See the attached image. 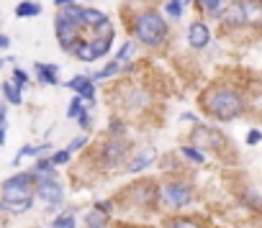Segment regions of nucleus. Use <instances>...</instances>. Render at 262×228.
<instances>
[{
  "label": "nucleus",
  "instance_id": "19",
  "mask_svg": "<svg viewBox=\"0 0 262 228\" xmlns=\"http://www.w3.org/2000/svg\"><path fill=\"white\" fill-rule=\"evenodd\" d=\"M52 228H75V215L72 213H64L59 218L52 220Z\"/></svg>",
  "mask_w": 262,
  "mask_h": 228
},
{
  "label": "nucleus",
  "instance_id": "6",
  "mask_svg": "<svg viewBox=\"0 0 262 228\" xmlns=\"http://www.w3.org/2000/svg\"><path fill=\"white\" fill-rule=\"evenodd\" d=\"M111 39H113V34H111V31H105V36H100V39H95V41L77 44V49H75L77 59H82V62H95L98 57H103V54L108 52Z\"/></svg>",
  "mask_w": 262,
  "mask_h": 228
},
{
  "label": "nucleus",
  "instance_id": "25",
  "mask_svg": "<svg viewBox=\"0 0 262 228\" xmlns=\"http://www.w3.org/2000/svg\"><path fill=\"white\" fill-rule=\"evenodd\" d=\"M180 11H183V3H180V0H170V3H167V13H170L172 18H178Z\"/></svg>",
  "mask_w": 262,
  "mask_h": 228
},
{
  "label": "nucleus",
  "instance_id": "1",
  "mask_svg": "<svg viewBox=\"0 0 262 228\" xmlns=\"http://www.w3.org/2000/svg\"><path fill=\"white\" fill-rule=\"evenodd\" d=\"M203 105H206V110L211 113V116L219 118V121H234V118H239L244 113L242 95L229 90V87H216V90L206 92Z\"/></svg>",
  "mask_w": 262,
  "mask_h": 228
},
{
  "label": "nucleus",
  "instance_id": "16",
  "mask_svg": "<svg viewBox=\"0 0 262 228\" xmlns=\"http://www.w3.org/2000/svg\"><path fill=\"white\" fill-rule=\"evenodd\" d=\"M195 139H198V141H201L203 146H208V149H211V146H219V144H221L219 134H216V131H211V129H198V131H195Z\"/></svg>",
  "mask_w": 262,
  "mask_h": 228
},
{
  "label": "nucleus",
  "instance_id": "26",
  "mask_svg": "<svg viewBox=\"0 0 262 228\" xmlns=\"http://www.w3.org/2000/svg\"><path fill=\"white\" fill-rule=\"evenodd\" d=\"M64 162H70V151L67 149H62V151H57L52 157V164H64Z\"/></svg>",
  "mask_w": 262,
  "mask_h": 228
},
{
  "label": "nucleus",
  "instance_id": "36",
  "mask_svg": "<svg viewBox=\"0 0 262 228\" xmlns=\"http://www.w3.org/2000/svg\"><path fill=\"white\" fill-rule=\"evenodd\" d=\"M0 144H6V126H0Z\"/></svg>",
  "mask_w": 262,
  "mask_h": 228
},
{
  "label": "nucleus",
  "instance_id": "21",
  "mask_svg": "<svg viewBox=\"0 0 262 228\" xmlns=\"http://www.w3.org/2000/svg\"><path fill=\"white\" fill-rule=\"evenodd\" d=\"M3 92H6V97H8L13 105H21V92H18V87H16V85L6 82V85H3Z\"/></svg>",
  "mask_w": 262,
  "mask_h": 228
},
{
  "label": "nucleus",
  "instance_id": "28",
  "mask_svg": "<svg viewBox=\"0 0 262 228\" xmlns=\"http://www.w3.org/2000/svg\"><path fill=\"white\" fill-rule=\"evenodd\" d=\"M3 208H8V210H13V213H26V210L31 208V200H26V202H18V205H3Z\"/></svg>",
  "mask_w": 262,
  "mask_h": 228
},
{
  "label": "nucleus",
  "instance_id": "37",
  "mask_svg": "<svg viewBox=\"0 0 262 228\" xmlns=\"http://www.w3.org/2000/svg\"><path fill=\"white\" fill-rule=\"evenodd\" d=\"M70 3H75V0H57V6H70Z\"/></svg>",
  "mask_w": 262,
  "mask_h": 228
},
{
  "label": "nucleus",
  "instance_id": "31",
  "mask_svg": "<svg viewBox=\"0 0 262 228\" xmlns=\"http://www.w3.org/2000/svg\"><path fill=\"white\" fill-rule=\"evenodd\" d=\"M85 141H88L85 136H80V139H75V141L70 144V149H67V151H75V149H80V146H85Z\"/></svg>",
  "mask_w": 262,
  "mask_h": 228
},
{
  "label": "nucleus",
  "instance_id": "29",
  "mask_svg": "<svg viewBox=\"0 0 262 228\" xmlns=\"http://www.w3.org/2000/svg\"><path fill=\"white\" fill-rule=\"evenodd\" d=\"M131 49H134V46H131V44H123V49L118 52V62H123V59H128V57H131Z\"/></svg>",
  "mask_w": 262,
  "mask_h": 228
},
{
  "label": "nucleus",
  "instance_id": "34",
  "mask_svg": "<svg viewBox=\"0 0 262 228\" xmlns=\"http://www.w3.org/2000/svg\"><path fill=\"white\" fill-rule=\"evenodd\" d=\"M3 123H6V105L0 103V126H3Z\"/></svg>",
  "mask_w": 262,
  "mask_h": 228
},
{
  "label": "nucleus",
  "instance_id": "32",
  "mask_svg": "<svg viewBox=\"0 0 262 228\" xmlns=\"http://www.w3.org/2000/svg\"><path fill=\"white\" fill-rule=\"evenodd\" d=\"M257 141H262V134H259V131H252V134L247 136V144H257Z\"/></svg>",
  "mask_w": 262,
  "mask_h": 228
},
{
  "label": "nucleus",
  "instance_id": "8",
  "mask_svg": "<svg viewBox=\"0 0 262 228\" xmlns=\"http://www.w3.org/2000/svg\"><path fill=\"white\" fill-rule=\"evenodd\" d=\"M36 192H39V197H41L47 205H57V202H62V197H64L62 185L54 182V180H41L39 187H36Z\"/></svg>",
  "mask_w": 262,
  "mask_h": 228
},
{
  "label": "nucleus",
  "instance_id": "13",
  "mask_svg": "<svg viewBox=\"0 0 262 228\" xmlns=\"http://www.w3.org/2000/svg\"><path fill=\"white\" fill-rule=\"evenodd\" d=\"M82 23H85V26H93V29H103V26L108 23V16L100 13V11L88 8V11H82Z\"/></svg>",
  "mask_w": 262,
  "mask_h": 228
},
{
  "label": "nucleus",
  "instance_id": "9",
  "mask_svg": "<svg viewBox=\"0 0 262 228\" xmlns=\"http://www.w3.org/2000/svg\"><path fill=\"white\" fill-rule=\"evenodd\" d=\"M188 41H190L193 49H206L208 41H211V31H208V26H206V23H193L190 31H188Z\"/></svg>",
  "mask_w": 262,
  "mask_h": 228
},
{
  "label": "nucleus",
  "instance_id": "35",
  "mask_svg": "<svg viewBox=\"0 0 262 228\" xmlns=\"http://www.w3.org/2000/svg\"><path fill=\"white\" fill-rule=\"evenodd\" d=\"M11 41H8V36H0V49H6Z\"/></svg>",
  "mask_w": 262,
  "mask_h": 228
},
{
  "label": "nucleus",
  "instance_id": "7",
  "mask_svg": "<svg viewBox=\"0 0 262 228\" xmlns=\"http://www.w3.org/2000/svg\"><path fill=\"white\" fill-rule=\"evenodd\" d=\"M57 39L62 44V49H77L80 44V23L64 18V16H57Z\"/></svg>",
  "mask_w": 262,
  "mask_h": 228
},
{
  "label": "nucleus",
  "instance_id": "24",
  "mask_svg": "<svg viewBox=\"0 0 262 228\" xmlns=\"http://www.w3.org/2000/svg\"><path fill=\"white\" fill-rule=\"evenodd\" d=\"M118 72V62H111L105 69H100L98 74H95V80H105V77H111V74H116Z\"/></svg>",
  "mask_w": 262,
  "mask_h": 228
},
{
  "label": "nucleus",
  "instance_id": "3",
  "mask_svg": "<svg viewBox=\"0 0 262 228\" xmlns=\"http://www.w3.org/2000/svg\"><path fill=\"white\" fill-rule=\"evenodd\" d=\"M134 34H137V39H139L142 44L157 46V44H162V39H165V34H167V26H165V21H162L160 13H144V16L137 18Z\"/></svg>",
  "mask_w": 262,
  "mask_h": 228
},
{
  "label": "nucleus",
  "instance_id": "38",
  "mask_svg": "<svg viewBox=\"0 0 262 228\" xmlns=\"http://www.w3.org/2000/svg\"><path fill=\"white\" fill-rule=\"evenodd\" d=\"M0 69H3V59H0Z\"/></svg>",
  "mask_w": 262,
  "mask_h": 228
},
{
  "label": "nucleus",
  "instance_id": "20",
  "mask_svg": "<svg viewBox=\"0 0 262 228\" xmlns=\"http://www.w3.org/2000/svg\"><path fill=\"white\" fill-rule=\"evenodd\" d=\"M165 228H201V225L190 218H175V220H167Z\"/></svg>",
  "mask_w": 262,
  "mask_h": 228
},
{
  "label": "nucleus",
  "instance_id": "30",
  "mask_svg": "<svg viewBox=\"0 0 262 228\" xmlns=\"http://www.w3.org/2000/svg\"><path fill=\"white\" fill-rule=\"evenodd\" d=\"M13 80H16L18 85H26V82H29V74H26V72H21V69H16V74H13Z\"/></svg>",
  "mask_w": 262,
  "mask_h": 228
},
{
  "label": "nucleus",
  "instance_id": "11",
  "mask_svg": "<svg viewBox=\"0 0 262 228\" xmlns=\"http://www.w3.org/2000/svg\"><path fill=\"white\" fill-rule=\"evenodd\" d=\"M155 187L147 182V185H137L134 190H131V200H134L137 205H152V200H155V192H152Z\"/></svg>",
  "mask_w": 262,
  "mask_h": 228
},
{
  "label": "nucleus",
  "instance_id": "14",
  "mask_svg": "<svg viewBox=\"0 0 262 228\" xmlns=\"http://www.w3.org/2000/svg\"><path fill=\"white\" fill-rule=\"evenodd\" d=\"M36 74H39V82L57 85V67L54 64H36Z\"/></svg>",
  "mask_w": 262,
  "mask_h": 228
},
{
  "label": "nucleus",
  "instance_id": "2",
  "mask_svg": "<svg viewBox=\"0 0 262 228\" xmlns=\"http://www.w3.org/2000/svg\"><path fill=\"white\" fill-rule=\"evenodd\" d=\"M229 26H262V0H234L226 11Z\"/></svg>",
  "mask_w": 262,
  "mask_h": 228
},
{
  "label": "nucleus",
  "instance_id": "33",
  "mask_svg": "<svg viewBox=\"0 0 262 228\" xmlns=\"http://www.w3.org/2000/svg\"><path fill=\"white\" fill-rule=\"evenodd\" d=\"M95 210H100V213H111V202H108V200H105V202H98Z\"/></svg>",
  "mask_w": 262,
  "mask_h": 228
},
{
  "label": "nucleus",
  "instance_id": "22",
  "mask_svg": "<svg viewBox=\"0 0 262 228\" xmlns=\"http://www.w3.org/2000/svg\"><path fill=\"white\" fill-rule=\"evenodd\" d=\"M183 154H185V157H188L190 162H195V164H201V162L206 159V157H203V154H201V151H198L195 146H185V149H183Z\"/></svg>",
  "mask_w": 262,
  "mask_h": 228
},
{
  "label": "nucleus",
  "instance_id": "17",
  "mask_svg": "<svg viewBox=\"0 0 262 228\" xmlns=\"http://www.w3.org/2000/svg\"><path fill=\"white\" fill-rule=\"evenodd\" d=\"M85 223H88V228H105V225H108V213L93 210V213H88Z\"/></svg>",
  "mask_w": 262,
  "mask_h": 228
},
{
  "label": "nucleus",
  "instance_id": "12",
  "mask_svg": "<svg viewBox=\"0 0 262 228\" xmlns=\"http://www.w3.org/2000/svg\"><path fill=\"white\" fill-rule=\"evenodd\" d=\"M155 162V149H144V151H139L137 154V159L134 162H131L126 169L131 172V174H137V172H142V169H147L149 164Z\"/></svg>",
  "mask_w": 262,
  "mask_h": 228
},
{
  "label": "nucleus",
  "instance_id": "23",
  "mask_svg": "<svg viewBox=\"0 0 262 228\" xmlns=\"http://www.w3.org/2000/svg\"><path fill=\"white\" fill-rule=\"evenodd\" d=\"M201 6H203L211 16H221V11H219V8H221V6H219V0H201Z\"/></svg>",
  "mask_w": 262,
  "mask_h": 228
},
{
  "label": "nucleus",
  "instance_id": "4",
  "mask_svg": "<svg viewBox=\"0 0 262 228\" xmlns=\"http://www.w3.org/2000/svg\"><path fill=\"white\" fill-rule=\"evenodd\" d=\"M34 197V174H16L3 182V205H18Z\"/></svg>",
  "mask_w": 262,
  "mask_h": 228
},
{
  "label": "nucleus",
  "instance_id": "5",
  "mask_svg": "<svg viewBox=\"0 0 262 228\" xmlns=\"http://www.w3.org/2000/svg\"><path fill=\"white\" fill-rule=\"evenodd\" d=\"M160 195H162V200H165L170 208H185V205H190V200H193V190H190V185H185V182H167V185L160 190Z\"/></svg>",
  "mask_w": 262,
  "mask_h": 228
},
{
  "label": "nucleus",
  "instance_id": "39",
  "mask_svg": "<svg viewBox=\"0 0 262 228\" xmlns=\"http://www.w3.org/2000/svg\"><path fill=\"white\" fill-rule=\"evenodd\" d=\"M0 208H3V202H0Z\"/></svg>",
  "mask_w": 262,
  "mask_h": 228
},
{
  "label": "nucleus",
  "instance_id": "10",
  "mask_svg": "<svg viewBox=\"0 0 262 228\" xmlns=\"http://www.w3.org/2000/svg\"><path fill=\"white\" fill-rule=\"evenodd\" d=\"M123 154H126V144L121 141V139H111L105 146H103V162L105 164H118L121 159H123Z\"/></svg>",
  "mask_w": 262,
  "mask_h": 228
},
{
  "label": "nucleus",
  "instance_id": "18",
  "mask_svg": "<svg viewBox=\"0 0 262 228\" xmlns=\"http://www.w3.org/2000/svg\"><path fill=\"white\" fill-rule=\"evenodd\" d=\"M41 13V6H36V3H18V8H16V16L18 18H31V16H39Z\"/></svg>",
  "mask_w": 262,
  "mask_h": 228
},
{
  "label": "nucleus",
  "instance_id": "15",
  "mask_svg": "<svg viewBox=\"0 0 262 228\" xmlns=\"http://www.w3.org/2000/svg\"><path fill=\"white\" fill-rule=\"evenodd\" d=\"M70 87L77 90L85 100H93V85H90L88 77H72V80H70Z\"/></svg>",
  "mask_w": 262,
  "mask_h": 228
},
{
  "label": "nucleus",
  "instance_id": "27",
  "mask_svg": "<svg viewBox=\"0 0 262 228\" xmlns=\"http://www.w3.org/2000/svg\"><path fill=\"white\" fill-rule=\"evenodd\" d=\"M80 113H82V105H80V97H75L70 105V118H80Z\"/></svg>",
  "mask_w": 262,
  "mask_h": 228
}]
</instances>
